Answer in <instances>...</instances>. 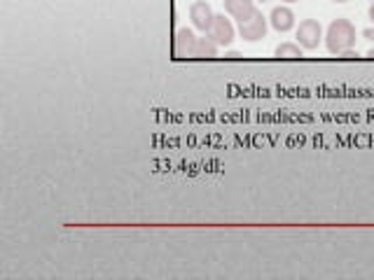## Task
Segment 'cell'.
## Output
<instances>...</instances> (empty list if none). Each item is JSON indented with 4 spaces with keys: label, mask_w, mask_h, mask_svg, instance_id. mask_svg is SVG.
<instances>
[{
    "label": "cell",
    "mask_w": 374,
    "mask_h": 280,
    "mask_svg": "<svg viewBox=\"0 0 374 280\" xmlns=\"http://www.w3.org/2000/svg\"><path fill=\"white\" fill-rule=\"evenodd\" d=\"M320 40H323V26L316 19H304L297 26V42L302 49H316Z\"/></svg>",
    "instance_id": "2"
},
{
    "label": "cell",
    "mask_w": 374,
    "mask_h": 280,
    "mask_svg": "<svg viewBox=\"0 0 374 280\" xmlns=\"http://www.w3.org/2000/svg\"><path fill=\"white\" fill-rule=\"evenodd\" d=\"M211 37L213 42L218 44V47H230V44L234 42V26H232V21L225 17V14H216V19H213V26H211V31L206 33Z\"/></svg>",
    "instance_id": "3"
},
{
    "label": "cell",
    "mask_w": 374,
    "mask_h": 280,
    "mask_svg": "<svg viewBox=\"0 0 374 280\" xmlns=\"http://www.w3.org/2000/svg\"><path fill=\"white\" fill-rule=\"evenodd\" d=\"M225 12L241 24V21H248L253 17L257 7H255V0H225Z\"/></svg>",
    "instance_id": "7"
},
{
    "label": "cell",
    "mask_w": 374,
    "mask_h": 280,
    "mask_svg": "<svg viewBox=\"0 0 374 280\" xmlns=\"http://www.w3.org/2000/svg\"><path fill=\"white\" fill-rule=\"evenodd\" d=\"M356 44V28L351 24L349 19H337L332 21L330 26H327V33H325V47L330 54H337L341 56L344 51L353 49Z\"/></svg>",
    "instance_id": "1"
},
{
    "label": "cell",
    "mask_w": 374,
    "mask_h": 280,
    "mask_svg": "<svg viewBox=\"0 0 374 280\" xmlns=\"http://www.w3.org/2000/svg\"><path fill=\"white\" fill-rule=\"evenodd\" d=\"M368 56H370V59H374V47H372V49L368 51Z\"/></svg>",
    "instance_id": "13"
},
{
    "label": "cell",
    "mask_w": 374,
    "mask_h": 280,
    "mask_svg": "<svg viewBox=\"0 0 374 280\" xmlns=\"http://www.w3.org/2000/svg\"><path fill=\"white\" fill-rule=\"evenodd\" d=\"M269 21H271V26L276 28L279 33H286V31H290V28L295 26V12L290 10V7H286V5H279V7H274V10H271Z\"/></svg>",
    "instance_id": "8"
},
{
    "label": "cell",
    "mask_w": 374,
    "mask_h": 280,
    "mask_svg": "<svg viewBox=\"0 0 374 280\" xmlns=\"http://www.w3.org/2000/svg\"><path fill=\"white\" fill-rule=\"evenodd\" d=\"M334 3H346V0H334Z\"/></svg>",
    "instance_id": "14"
},
{
    "label": "cell",
    "mask_w": 374,
    "mask_h": 280,
    "mask_svg": "<svg viewBox=\"0 0 374 280\" xmlns=\"http://www.w3.org/2000/svg\"><path fill=\"white\" fill-rule=\"evenodd\" d=\"M189 19H192L194 28H199V31L206 35V33L211 31L216 14H213L211 5L206 3V0H197V3H192V7H189Z\"/></svg>",
    "instance_id": "5"
},
{
    "label": "cell",
    "mask_w": 374,
    "mask_h": 280,
    "mask_svg": "<svg viewBox=\"0 0 374 280\" xmlns=\"http://www.w3.org/2000/svg\"><path fill=\"white\" fill-rule=\"evenodd\" d=\"M363 35L368 37V40H372V42H374V28H365V31H363Z\"/></svg>",
    "instance_id": "11"
},
{
    "label": "cell",
    "mask_w": 374,
    "mask_h": 280,
    "mask_svg": "<svg viewBox=\"0 0 374 280\" xmlns=\"http://www.w3.org/2000/svg\"><path fill=\"white\" fill-rule=\"evenodd\" d=\"M286 3H297V0H286Z\"/></svg>",
    "instance_id": "15"
},
{
    "label": "cell",
    "mask_w": 374,
    "mask_h": 280,
    "mask_svg": "<svg viewBox=\"0 0 374 280\" xmlns=\"http://www.w3.org/2000/svg\"><path fill=\"white\" fill-rule=\"evenodd\" d=\"M239 35L246 42H257L267 35V17L262 12H255L248 21H241L239 24Z\"/></svg>",
    "instance_id": "4"
},
{
    "label": "cell",
    "mask_w": 374,
    "mask_h": 280,
    "mask_svg": "<svg viewBox=\"0 0 374 280\" xmlns=\"http://www.w3.org/2000/svg\"><path fill=\"white\" fill-rule=\"evenodd\" d=\"M370 19L374 21V3H372V7H370Z\"/></svg>",
    "instance_id": "12"
},
{
    "label": "cell",
    "mask_w": 374,
    "mask_h": 280,
    "mask_svg": "<svg viewBox=\"0 0 374 280\" xmlns=\"http://www.w3.org/2000/svg\"><path fill=\"white\" fill-rule=\"evenodd\" d=\"M216 56H218V44L213 42L209 35L199 37V40H197L192 59H216Z\"/></svg>",
    "instance_id": "9"
},
{
    "label": "cell",
    "mask_w": 374,
    "mask_h": 280,
    "mask_svg": "<svg viewBox=\"0 0 374 280\" xmlns=\"http://www.w3.org/2000/svg\"><path fill=\"white\" fill-rule=\"evenodd\" d=\"M276 56L279 59H302V47L293 42H284L276 47Z\"/></svg>",
    "instance_id": "10"
},
{
    "label": "cell",
    "mask_w": 374,
    "mask_h": 280,
    "mask_svg": "<svg viewBox=\"0 0 374 280\" xmlns=\"http://www.w3.org/2000/svg\"><path fill=\"white\" fill-rule=\"evenodd\" d=\"M259 3H267V0H259Z\"/></svg>",
    "instance_id": "16"
},
{
    "label": "cell",
    "mask_w": 374,
    "mask_h": 280,
    "mask_svg": "<svg viewBox=\"0 0 374 280\" xmlns=\"http://www.w3.org/2000/svg\"><path fill=\"white\" fill-rule=\"evenodd\" d=\"M197 40H199V37H194V33L189 31V28H178V31H175V37H173V54L178 59L192 56Z\"/></svg>",
    "instance_id": "6"
}]
</instances>
